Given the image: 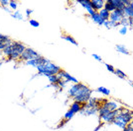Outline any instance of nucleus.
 Returning <instances> with one entry per match:
<instances>
[{
	"mask_svg": "<svg viewBox=\"0 0 133 131\" xmlns=\"http://www.w3.org/2000/svg\"><path fill=\"white\" fill-rule=\"evenodd\" d=\"M37 69H38L39 75H43L46 77H49L51 75H57L62 70L60 66L54 64L53 62H51L50 60L47 59V58H45L44 62L40 66H38Z\"/></svg>",
	"mask_w": 133,
	"mask_h": 131,
	"instance_id": "1",
	"label": "nucleus"
},
{
	"mask_svg": "<svg viewBox=\"0 0 133 131\" xmlns=\"http://www.w3.org/2000/svg\"><path fill=\"white\" fill-rule=\"evenodd\" d=\"M25 49H26V46H25L24 44L20 43V42L13 40L12 42V51L11 54L8 56V61H10V60H18Z\"/></svg>",
	"mask_w": 133,
	"mask_h": 131,
	"instance_id": "2",
	"label": "nucleus"
},
{
	"mask_svg": "<svg viewBox=\"0 0 133 131\" xmlns=\"http://www.w3.org/2000/svg\"><path fill=\"white\" fill-rule=\"evenodd\" d=\"M40 54L35 50L33 49L32 47H26V49L24 50V52H23L21 56H20V58L18 59V61H20V62H27L29 60H32V59H35V58H37V57H39Z\"/></svg>",
	"mask_w": 133,
	"mask_h": 131,
	"instance_id": "3",
	"label": "nucleus"
},
{
	"mask_svg": "<svg viewBox=\"0 0 133 131\" xmlns=\"http://www.w3.org/2000/svg\"><path fill=\"white\" fill-rule=\"evenodd\" d=\"M114 120H118V121H121L125 124H128L129 122H131L133 120V111L124 109L123 111L119 115H117Z\"/></svg>",
	"mask_w": 133,
	"mask_h": 131,
	"instance_id": "4",
	"label": "nucleus"
},
{
	"mask_svg": "<svg viewBox=\"0 0 133 131\" xmlns=\"http://www.w3.org/2000/svg\"><path fill=\"white\" fill-rule=\"evenodd\" d=\"M124 17V13L123 10L120 9H115L113 12L110 13V16H109V21L113 23H120V21L122 20V18Z\"/></svg>",
	"mask_w": 133,
	"mask_h": 131,
	"instance_id": "5",
	"label": "nucleus"
},
{
	"mask_svg": "<svg viewBox=\"0 0 133 131\" xmlns=\"http://www.w3.org/2000/svg\"><path fill=\"white\" fill-rule=\"evenodd\" d=\"M100 105L105 108L108 111H113V110H116L119 108H121L120 104L117 102H114V101H103V103H101Z\"/></svg>",
	"mask_w": 133,
	"mask_h": 131,
	"instance_id": "6",
	"label": "nucleus"
},
{
	"mask_svg": "<svg viewBox=\"0 0 133 131\" xmlns=\"http://www.w3.org/2000/svg\"><path fill=\"white\" fill-rule=\"evenodd\" d=\"M58 76L60 77L62 80H66L68 83L72 82V83H74V84H78V83H79L78 79H76L75 77L71 76V75H70L68 72L65 71V70H63V69H62L61 71L58 73Z\"/></svg>",
	"mask_w": 133,
	"mask_h": 131,
	"instance_id": "7",
	"label": "nucleus"
},
{
	"mask_svg": "<svg viewBox=\"0 0 133 131\" xmlns=\"http://www.w3.org/2000/svg\"><path fill=\"white\" fill-rule=\"evenodd\" d=\"M78 3H79L81 5L83 6V8L87 10V12L89 13V15L90 17L94 15L95 11L94 10V8H92V6H91V3H90V1L89 0H78Z\"/></svg>",
	"mask_w": 133,
	"mask_h": 131,
	"instance_id": "8",
	"label": "nucleus"
},
{
	"mask_svg": "<svg viewBox=\"0 0 133 131\" xmlns=\"http://www.w3.org/2000/svg\"><path fill=\"white\" fill-rule=\"evenodd\" d=\"M13 40L8 36H5L3 34H0V50L3 51V49L5 48L7 45L11 44Z\"/></svg>",
	"mask_w": 133,
	"mask_h": 131,
	"instance_id": "9",
	"label": "nucleus"
},
{
	"mask_svg": "<svg viewBox=\"0 0 133 131\" xmlns=\"http://www.w3.org/2000/svg\"><path fill=\"white\" fill-rule=\"evenodd\" d=\"M45 60V57H43L42 55H40L39 57H37V58H35V59H32V60H29L27 62H25L26 63V65H29V66H33V67H38L40 66L43 62H44Z\"/></svg>",
	"mask_w": 133,
	"mask_h": 131,
	"instance_id": "10",
	"label": "nucleus"
},
{
	"mask_svg": "<svg viewBox=\"0 0 133 131\" xmlns=\"http://www.w3.org/2000/svg\"><path fill=\"white\" fill-rule=\"evenodd\" d=\"M90 3H91V6H92L94 11L99 12L101 9H103L105 1H103V0H91Z\"/></svg>",
	"mask_w": 133,
	"mask_h": 131,
	"instance_id": "11",
	"label": "nucleus"
},
{
	"mask_svg": "<svg viewBox=\"0 0 133 131\" xmlns=\"http://www.w3.org/2000/svg\"><path fill=\"white\" fill-rule=\"evenodd\" d=\"M83 104H81V103L74 102V103L71 104V108H70V109L72 110L75 114H76V113H78V112H81V110H82V109H83Z\"/></svg>",
	"mask_w": 133,
	"mask_h": 131,
	"instance_id": "12",
	"label": "nucleus"
},
{
	"mask_svg": "<svg viewBox=\"0 0 133 131\" xmlns=\"http://www.w3.org/2000/svg\"><path fill=\"white\" fill-rule=\"evenodd\" d=\"M91 18V20L94 21L95 24H97L98 26H101V25H103V23H104V20L99 16V14H98V12H95L92 16L90 17Z\"/></svg>",
	"mask_w": 133,
	"mask_h": 131,
	"instance_id": "13",
	"label": "nucleus"
},
{
	"mask_svg": "<svg viewBox=\"0 0 133 131\" xmlns=\"http://www.w3.org/2000/svg\"><path fill=\"white\" fill-rule=\"evenodd\" d=\"M115 49H116L117 52H119V53H122V54H125V55H129V54H130V52H129V50L127 49V47H126L125 45H123V44H116V46H115Z\"/></svg>",
	"mask_w": 133,
	"mask_h": 131,
	"instance_id": "14",
	"label": "nucleus"
},
{
	"mask_svg": "<svg viewBox=\"0 0 133 131\" xmlns=\"http://www.w3.org/2000/svg\"><path fill=\"white\" fill-rule=\"evenodd\" d=\"M123 13H124V17L133 19V9L131 8V6H125L123 8Z\"/></svg>",
	"mask_w": 133,
	"mask_h": 131,
	"instance_id": "15",
	"label": "nucleus"
},
{
	"mask_svg": "<svg viewBox=\"0 0 133 131\" xmlns=\"http://www.w3.org/2000/svg\"><path fill=\"white\" fill-rule=\"evenodd\" d=\"M104 9H105L106 11H108L109 13L111 12H113L115 10V7L114 5L112 4V0H106V2L104 3V7H103Z\"/></svg>",
	"mask_w": 133,
	"mask_h": 131,
	"instance_id": "16",
	"label": "nucleus"
},
{
	"mask_svg": "<svg viewBox=\"0 0 133 131\" xmlns=\"http://www.w3.org/2000/svg\"><path fill=\"white\" fill-rule=\"evenodd\" d=\"M48 79H49V82L51 83V85L59 84V83H60V81L62 80L61 78L58 76V74H57V75H51V76L48 77Z\"/></svg>",
	"mask_w": 133,
	"mask_h": 131,
	"instance_id": "17",
	"label": "nucleus"
},
{
	"mask_svg": "<svg viewBox=\"0 0 133 131\" xmlns=\"http://www.w3.org/2000/svg\"><path fill=\"white\" fill-rule=\"evenodd\" d=\"M62 38L65 39V40H66V42H69V43H71V44H75V45H77V46L78 45V42L72 38V37H71L70 35H63V36H62Z\"/></svg>",
	"mask_w": 133,
	"mask_h": 131,
	"instance_id": "18",
	"label": "nucleus"
},
{
	"mask_svg": "<svg viewBox=\"0 0 133 131\" xmlns=\"http://www.w3.org/2000/svg\"><path fill=\"white\" fill-rule=\"evenodd\" d=\"M98 14H99V16L104 20V21H107V20H109V16H110V13L108 11H106L105 9L103 8V9H101L99 12H98Z\"/></svg>",
	"mask_w": 133,
	"mask_h": 131,
	"instance_id": "19",
	"label": "nucleus"
},
{
	"mask_svg": "<svg viewBox=\"0 0 133 131\" xmlns=\"http://www.w3.org/2000/svg\"><path fill=\"white\" fill-rule=\"evenodd\" d=\"M112 4L114 5L115 9H120V10H123V8L125 7L124 4L122 3L121 0H112Z\"/></svg>",
	"mask_w": 133,
	"mask_h": 131,
	"instance_id": "20",
	"label": "nucleus"
},
{
	"mask_svg": "<svg viewBox=\"0 0 133 131\" xmlns=\"http://www.w3.org/2000/svg\"><path fill=\"white\" fill-rule=\"evenodd\" d=\"M96 92L102 94V95H104V96H109V95H110V91L106 87H98L96 89Z\"/></svg>",
	"mask_w": 133,
	"mask_h": 131,
	"instance_id": "21",
	"label": "nucleus"
},
{
	"mask_svg": "<svg viewBox=\"0 0 133 131\" xmlns=\"http://www.w3.org/2000/svg\"><path fill=\"white\" fill-rule=\"evenodd\" d=\"M74 116H75V113L72 112L71 109H69L66 113H65V115H64V119H65V121H68V120L72 119Z\"/></svg>",
	"mask_w": 133,
	"mask_h": 131,
	"instance_id": "22",
	"label": "nucleus"
},
{
	"mask_svg": "<svg viewBox=\"0 0 133 131\" xmlns=\"http://www.w3.org/2000/svg\"><path fill=\"white\" fill-rule=\"evenodd\" d=\"M114 74H115V75H117L119 78H121V79H126V78H127V75H126V74H125L123 71H121L120 69H115Z\"/></svg>",
	"mask_w": 133,
	"mask_h": 131,
	"instance_id": "23",
	"label": "nucleus"
},
{
	"mask_svg": "<svg viewBox=\"0 0 133 131\" xmlns=\"http://www.w3.org/2000/svg\"><path fill=\"white\" fill-rule=\"evenodd\" d=\"M11 17H13L14 19H17V20H23L22 13L19 11H15L14 13H11Z\"/></svg>",
	"mask_w": 133,
	"mask_h": 131,
	"instance_id": "24",
	"label": "nucleus"
},
{
	"mask_svg": "<svg viewBox=\"0 0 133 131\" xmlns=\"http://www.w3.org/2000/svg\"><path fill=\"white\" fill-rule=\"evenodd\" d=\"M119 24H120V26H122V27H125V28L129 27V18L123 17Z\"/></svg>",
	"mask_w": 133,
	"mask_h": 131,
	"instance_id": "25",
	"label": "nucleus"
},
{
	"mask_svg": "<svg viewBox=\"0 0 133 131\" xmlns=\"http://www.w3.org/2000/svg\"><path fill=\"white\" fill-rule=\"evenodd\" d=\"M112 124L118 126V127L121 128V129H125V128H126V125H127V124L123 123V122H121V121H118V120H114V121L112 122Z\"/></svg>",
	"mask_w": 133,
	"mask_h": 131,
	"instance_id": "26",
	"label": "nucleus"
},
{
	"mask_svg": "<svg viewBox=\"0 0 133 131\" xmlns=\"http://www.w3.org/2000/svg\"><path fill=\"white\" fill-rule=\"evenodd\" d=\"M17 6H18V3L14 0H11L9 1V7L11 8V10H14V11H17Z\"/></svg>",
	"mask_w": 133,
	"mask_h": 131,
	"instance_id": "27",
	"label": "nucleus"
},
{
	"mask_svg": "<svg viewBox=\"0 0 133 131\" xmlns=\"http://www.w3.org/2000/svg\"><path fill=\"white\" fill-rule=\"evenodd\" d=\"M29 24L34 28H38L40 26V23L37 21V20H34V19H31L30 21H29Z\"/></svg>",
	"mask_w": 133,
	"mask_h": 131,
	"instance_id": "28",
	"label": "nucleus"
},
{
	"mask_svg": "<svg viewBox=\"0 0 133 131\" xmlns=\"http://www.w3.org/2000/svg\"><path fill=\"white\" fill-rule=\"evenodd\" d=\"M127 31H128V29L127 28H125V27H121L120 29H119V34L120 35H122V36H124V35H126L127 34Z\"/></svg>",
	"mask_w": 133,
	"mask_h": 131,
	"instance_id": "29",
	"label": "nucleus"
},
{
	"mask_svg": "<svg viewBox=\"0 0 133 131\" xmlns=\"http://www.w3.org/2000/svg\"><path fill=\"white\" fill-rule=\"evenodd\" d=\"M105 67H106V69H107L109 72H111V73H114V71H115L114 67H113L112 65H110V64H107V63H105Z\"/></svg>",
	"mask_w": 133,
	"mask_h": 131,
	"instance_id": "30",
	"label": "nucleus"
},
{
	"mask_svg": "<svg viewBox=\"0 0 133 131\" xmlns=\"http://www.w3.org/2000/svg\"><path fill=\"white\" fill-rule=\"evenodd\" d=\"M0 4L2 7H7V6L9 5V1H7V0H0Z\"/></svg>",
	"mask_w": 133,
	"mask_h": 131,
	"instance_id": "31",
	"label": "nucleus"
},
{
	"mask_svg": "<svg viewBox=\"0 0 133 131\" xmlns=\"http://www.w3.org/2000/svg\"><path fill=\"white\" fill-rule=\"evenodd\" d=\"M126 129L128 131H133V120L131 122H129L127 125H126Z\"/></svg>",
	"mask_w": 133,
	"mask_h": 131,
	"instance_id": "32",
	"label": "nucleus"
},
{
	"mask_svg": "<svg viewBox=\"0 0 133 131\" xmlns=\"http://www.w3.org/2000/svg\"><path fill=\"white\" fill-rule=\"evenodd\" d=\"M91 56H92V57H94V59H95V60H97V61H99V62H101V61H102V58L100 57L99 55H97V54H95V53H94V54L91 55Z\"/></svg>",
	"mask_w": 133,
	"mask_h": 131,
	"instance_id": "33",
	"label": "nucleus"
},
{
	"mask_svg": "<svg viewBox=\"0 0 133 131\" xmlns=\"http://www.w3.org/2000/svg\"><path fill=\"white\" fill-rule=\"evenodd\" d=\"M122 3L124 4V6H130V3H131V1H128V0H121Z\"/></svg>",
	"mask_w": 133,
	"mask_h": 131,
	"instance_id": "34",
	"label": "nucleus"
},
{
	"mask_svg": "<svg viewBox=\"0 0 133 131\" xmlns=\"http://www.w3.org/2000/svg\"><path fill=\"white\" fill-rule=\"evenodd\" d=\"M32 13H33V10H31V9H26V16L27 17L31 16Z\"/></svg>",
	"mask_w": 133,
	"mask_h": 131,
	"instance_id": "35",
	"label": "nucleus"
},
{
	"mask_svg": "<svg viewBox=\"0 0 133 131\" xmlns=\"http://www.w3.org/2000/svg\"><path fill=\"white\" fill-rule=\"evenodd\" d=\"M130 6H131V8L133 9V1H131V3H130Z\"/></svg>",
	"mask_w": 133,
	"mask_h": 131,
	"instance_id": "36",
	"label": "nucleus"
},
{
	"mask_svg": "<svg viewBox=\"0 0 133 131\" xmlns=\"http://www.w3.org/2000/svg\"><path fill=\"white\" fill-rule=\"evenodd\" d=\"M131 86H132V87H133V82H132V83H131Z\"/></svg>",
	"mask_w": 133,
	"mask_h": 131,
	"instance_id": "37",
	"label": "nucleus"
},
{
	"mask_svg": "<svg viewBox=\"0 0 133 131\" xmlns=\"http://www.w3.org/2000/svg\"><path fill=\"white\" fill-rule=\"evenodd\" d=\"M132 21H133V19H132ZM132 27H133V26H132Z\"/></svg>",
	"mask_w": 133,
	"mask_h": 131,
	"instance_id": "38",
	"label": "nucleus"
}]
</instances>
